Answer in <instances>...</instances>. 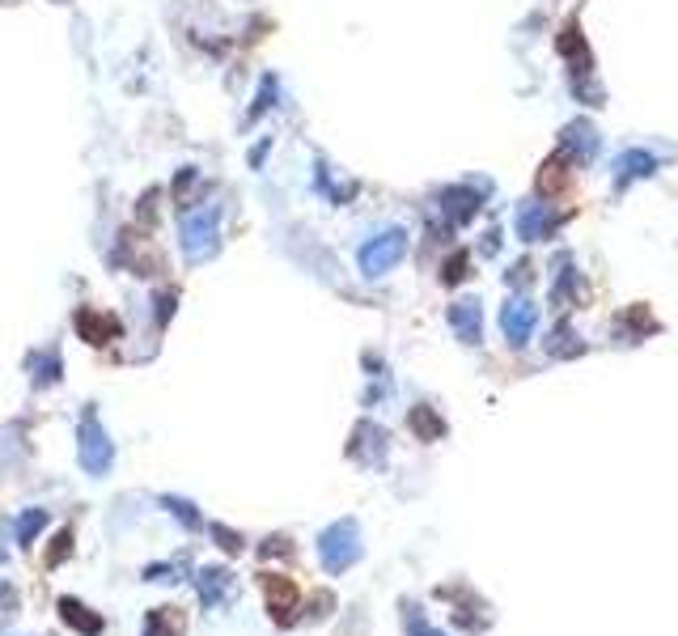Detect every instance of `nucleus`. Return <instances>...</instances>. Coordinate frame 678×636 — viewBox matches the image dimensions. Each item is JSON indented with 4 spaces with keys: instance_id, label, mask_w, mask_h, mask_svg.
<instances>
[{
    "instance_id": "1",
    "label": "nucleus",
    "mask_w": 678,
    "mask_h": 636,
    "mask_svg": "<svg viewBox=\"0 0 678 636\" xmlns=\"http://www.w3.org/2000/svg\"><path fill=\"white\" fill-rule=\"evenodd\" d=\"M178 242H183L187 263H204L217 255L221 246V208L217 204H191L183 208V221H178Z\"/></svg>"
},
{
    "instance_id": "2",
    "label": "nucleus",
    "mask_w": 678,
    "mask_h": 636,
    "mask_svg": "<svg viewBox=\"0 0 678 636\" xmlns=\"http://www.w3.org/2000/svg\"><path fill=\"white\" fill-rule=\"evenodd\" d=\"M77 458H81L85 475H94V480H102V475L111 471V463H115V441H111V433L102 429L94 403L81 408V420H77Z\"/></svg>"
},
{
    "instance_id": "3",
    "label": "nucleus",
    "mask_w": 678,
    "mask_h": 636,
    "mask_svg": "<svg viewBox=\"0 0 678 636\" xmlns=\"http://www.w3.org/2000/svg\"><path fill=\"white\" fill-rule=\"evenodd\" d=\"M560 56H564V64H568V81H573V94L581 98V102H602V90H590V73H594V51H590V43H585V34H581V26L577 22H568L564 30H560Z\"/></svg>"
},
{
    "instance_id": "4",
    "label": "nucleus",
    "mask_w": 678,
    "mask_h": 636,
    "mask_svg": "<svg viewBox=\"0 0 678 636\" xmlns=\"http://www.w3.org/2000/svg\"><path fill=\"white\" fill-rule=\"evenodd\" d=\"M318 560H323V569H327L331 577L348 573L352 564L361 560V526H356L352 518L331 522L323 535H318Z\"/></svg>"
},
{
    "instance_id": "5",
    "label": "nucleus",
    "mask_w": 678,
    "mask_h": 636,
    "mask_svg": "<svg viewBox=\"0 0 678 636\" xmlns=\"http://www.w3.org/2000/svg\"><path fill=\"white\" fill-rule=\"evenodd\" d=\"M403 255H407V234H403V229H382V234H373V238L361 246L356 263H361V276L378 280V276H386L390 268H395Z\"/></svg>"
},
{
    "instance_id": "6",
    "label": "nucleus",
    "mask_w": 678,
    "mask_h": 636,
    "mask_svg": "<svg viewBox=\"0 0 678 636\" xmlns=\"http://www.w3.org/2000/svg\"><path fill=\"white\" fill-rule=\"evenodd\" d=\"M259 586H263V598H267V615H272L280 628L297 624V607H301L297 581L280 577V573H259Z\"/></svg>"
},
{
    "instance_id": "7",
    "label": "nucleus",
    "mask_w": 678,
    "mask_h": 636,
    "mask_svg": "<svg viewBox=\"0 0 678 636\" xmlns=\"http://www.w3.org/2000/svg\"><path fill=\"white\" fill-rule=\"evenodd\" d=\"M560 221H564L560 208H551L547 200H522L517 204V217H513L517 238L522 242H547L560 229Z\"/></svg>"
},
{
    "instance_id": "8",
    "label": "nucleus",
    "mask_w": 678,
    "mask_h": 636,
    "mask_svg": "<svg viewBox=\"0 0 678 636\" xmlns=\"http://www.w3.org/2000/svg\"><path fill=\"white\" fill-rule=\"evenodd\" d=\"M501 327H505V340L513 348H526L534 327H539V310H534L530 297H509L505 310H501Z\"/></svg>"
},
{
    "instance_id": "9",
    "label": "nucleus",
    "mask_w": 678,
    "mask_h": 636,
    "mask_svg": "<svg viewBox=\"0 0 678 636\" xmlns=\"http://www.w3.org/2000/svg\"><path fill=\"white\" fill-rule=\"evenodd\" d=\"M191 581H195V590H200L204 611H221L229 598H234V586H238V577L229 569H221V564H208V569H200Z\"/></svg>"
},
{
    "instance_id": "10",
    "label": "nucleus",
    "mask_w": 678,
    "mask_h": 636,
    "mask_svg": "<svg viewBox=\"0 0 678 636\" xmlns=\"http://www.w3.org/2000/svg\"><path fill=\"white\" fill-rule=\"evenodd\" d=\"M348 458H356L361 467H382L386 458V429L373 420H361L352 429V441H348Z\"/></svg>"
},
{
    "instance_id": "11",
    "label": "nucleus",
    "mask_w": 678,
    "mask_h": 636,
    "mask_svg": "<svg viewBox=\"0 0 678 636\" xmlns=\"http://www.w3.org/2000/svg\"><path fill=\"white\" fill-rule=\"evenodd\" d=\"M73 327H77V335L85 344H94V348H106L111 340H119V318L115 314H106V310H94V306H81L77 314H73Z\"/></svg>"
},
{
    "instance_id": "12",
    "label": "nucleus",
    "mask_w": 678,
    "mask_h": 636,
    "mask_svg": "<svg viewBox=\"0 0 678 636\" xmlns=\"http://www.w3.org/2000/svg\"><path fill=\"white\" fill-rule=\"evenodd\" d=\"M560 140H564V153L573 157V162H581V166H590L594 157H598V149H602V136H598V128H594L590 119H573V123H564Z\"/></svg>"
},
{
    "instance_id": "13",
    "label": "nucleus",
    "mask_w": 678,
    "mask_h": 636,
    "mask_svg": "<svg viewBox=\"0 0 678 636\" xmlns=\"http://www.w3.org/2000/svg\"><path fill=\"white\" fill-rule=\"evenodd\" d=\"M450 327L462 344L471 348L484 344V306H479V297H462V302L450 306Z\"/></svg>"
},
{
    "instance_id": "14",
    "label": "nucleus",
    "mask_w": 678,
    "mask_h": 636,
    "mask_svg": "<svg viewBox=\"0 0 678 636\" xmlns=\"http://www.w3.org/2000/svg\"><path fill=\"white\" fill-rule=\"evenodd\" d=\"M479 208H484V191L479 187H445L441 191V212L450 225H467L479 217Z\"/></svg>"
},
{
    "instance_id": "15",
    "label": "nucleus",
    "mask_w": 678,
    "mask_h": 636,
    "mask_svg": "<svg viewBox=\"0 0 678 636\" xmlns=\"http://www.w3.org/2000/svg\"><path fill=\"white\" fill-rule=\"evenodd\" d=\"M56 611H60L64 628H73L77 636H102V632H106V620H102V615L89 611L81 598H73V594H64L60 603H56Z\"/></svg>"
},
{
    "instance_id": "16",
    "label": "nucleus",
    "mask_w": 678,
    "mask_h": 636,
    "mask_svg": "<svg viewBox=\"0 0 678 636\" xmlns=\"http://www.w3.org/2000/svg\"><path fill=\"white\" fill-rule=\"evenodd\" d=\"M657 170V157L649 149H623L615 157V187H628V183H640V179H649V174Z\"/></svg>"
},
{
    "instance_id": "17",
    "label": "nucleus",
    "mask_w": 678,
    "mask_h": 636,
    "mask_svg": "<svg viewBox=\"0 0 678 636\" xmlns=\"http://www.w3.org/2000/svg\"><path fill=\"white\" fill-rule=\"evenodd\" d=\"M183 632H187L183 607H153V611H145V628H140V636H183Z\"/></svg>"
},
{
    "instance_id": "18",
    "label": "nucleus",
    "mask_w": 678,
    "mask_h": 636,
    "mask_svg": "<svg viewBox=\"0 0 678 636\" xmlns=\"http://www.w3.org/2000/svg\"><path fill=\"white\" fill-rule=\"evenodd\" d=\"M47 509H39V505H30V509H22V514H17V522H13V539H17V547H34V539H39V530L47 526Z\"/></svg>"
},
{
    "instance_id": "19",
    "label": "nucleus",
    "mask_w": 678,
    "mask_h": 636,
    "mask_svg": "<svg viewBox=\"0 0 678 636\" xmlns=\"http://www.w3.org/2000/svg\"><path fill=\"white\" fill-rule=\"evenodd\" d=\"M407 424H412V433L420 437V441H437L441 433H445V420L428 408V403H420V408H412V416H407Z\"/></svg>"
},
{
    "instance_id": "20",
    "label": "nucleus",
    "mask_w": 678,
    "mask_h": 636,
    "mask_svg": "<svg viewBox=\"0 0 678 636\" xmlns=\"http://www.w3.org/2000/svg\"><path fill=\"white\" fill-rule=\"evenodd\" d=\"M568 183V153H556V157H547L543 170H539V191L547 196V191H560Z\"/></svg>"
},
{
    "instance_id": "21",
    "label": "nucleus",
    "mask_w": 678,
    "mask_h": 636,
    "mask_svg": "<svg viewBox=\"0 0 678 636\" xmlns=\"http://www.w3.org/2000/svg\"><path fill=\"white\" fill-rule=\"evenodd\" d=\"M64 378V361H60V348H47L39 361H34V386H56Z\"/></svg>"
},
{
    "instance_id": "22",
    "label": "nucleus",
    "mask_w": 678,
    "mask_h": 636,
    "mask_svg": "<svg viewBox=\"0 0 678 636\" xmlns=\"http://www.w3.org/2000/svg\"><path fill=\"white\" fill-rule=\"evenodd\" d=\"M547 352H551V357H581L585 344L577 340L573 327H556V331H551V340H547Z\"/></svg>"
},
{
    "instance_id": "23",
    "label": "nucleus",
    "mask_w": 678,
    "mask_h": 636,
    "mask_svg": "<svg viewBox=\"0 0 678 636\" xmlns=\"http://www.w3.org/2000/svg\"><path fill=\"white\" fill-rule=\"evenodd\" d=\"M551 297H556V306H573V297H577V272H573V263L560 259V280H556V289H551Z\"/></svg>"
},
{
    "instance_id": "24",
    "label": "nucleus",
    "mask_w": 678,
    "mask_h": 636,
    "mask_svg": "<svg viewBox=\"0 0 678 636\" xmlns=\"http://www.w3.org/2000/svg\"><path fill=\"white\" fill-rule=\"evenodd\" d=\"M162 505L170 509V514L178 518V522H183L187 530H200L204 526V518H200V509H195L187 497H170V492H166V497H162Z\"/></svg>"
},
{
    "instance_id": "25",
    "label": "nucleus",
    "mask_w": 678,
    "mask_h": 636,
    "mask_svg": "<svg viewBox=\"0 0 678 636\" xmlns=\"http://www.w3.org/2000/svg\"><path fill=\"white\" fill-rule=\"evenodd\" d=\"M73 526H64L60 530V535L56 539H51V547H47V556H43V564H47V569H60V564L68 560V556H73Z\"/></svg>"
},
{
    "instance_id": "26",
    "label": "nucleus",
    "mask_w": 678,
    "mask_h": 636,
    "mask_svg": "<svg viewBox=\"0 0 678 636\" xmlns=\"http://www.w3.org/2000/svg\"><path fill=\"white\" fill-rule=\"evenodd\" d=\"M195 187H200V170L183 166V170L174 174V204H178V208H191V191H195Z\"/></svg>"
},
{
    "instance_id": "27",
    "label": "nucleus",
    "mask_w": 678,
    "mask_h": 636,
    "mask_svg": "<svg viewBox=\"0 0 678 636\" xmlns=\"http://www.w3.org/2000/svg\"><path fill=\"white\" fill-rule=\"evenodd\" d=\"M208 535H212V543H217L225 556H238L242 547H246V539L238 535V530H229V526H221V522H212V526H208Z\"/></svg>"
},
{
    "instance_id": "28",
    "label": "nucleus",
    "mask_w": 678,
    "mask_h": 636,
    "mask_svg": "<svg viewBox=\"0 0 678 636\" xmlns=\"http://www.w3.org/2000/svg\"><path fill=\"white\" fill-rule=\"evenodd\" d=\"M183 573H187V556H178L174 564H149L145 573V581H183Z\"/></svg>"
},
{
    "instance_id": "29",
    "label": "nucleus",
    "mask_w": 678,
    "mask_h": 636,
    "mask_svg": "<svg viewBox=\"0 0 678 636\" xmlns=\"http://www.w3.org/2000/svg\"><path fill=\"white\" fill-rule=\"evenodd\" d=\"M403 624H407V636H441V632L420 615L416 603H403Z\"/></svg>"
},
{
    "instance_id": "30",
    "label": "nucleus",
    "mask_w": 678,
    "mask_h": 636,
    "mask_svg": "<svg viewBox=\"0 0 678 636\" xmlns=\"http://www.w3.org/2000/svg\"><path fill=\"white\" fill-rule=\"evenodd\" d=\"M17 611H22V594H17V586H9V581H0V624H13L17 620Z\"/></svg>"
},
{
    "instance_id": "31",
    "label": "nucleus",
    "mask_w": 678,
    "mask_h": 636,
    "mask_svg": "<svg viewBox=\"0 0 678 636\" xmlns=\"http://www.w3.org/2000/svg\"><path fill=\"white\" fill-rule=\"evenodd\" d=\"M272 102H276V77H263V85H259V98H255V106L246 111V123H255L263 111H272Z\"/></svg>"
},
{
    "instance_id": "32",
    "label": "nucleus",
    "mask_w": 678,
    "mask_h": 636,
    "mask_svg": "<svg viewBox=\"0 0 678 636\" xmlns=\"http://www.w3.org/2000/svg\"><path fill=\"white\" fill-rule=\"evenodd\" d=\"M259 556H263V560H272V556H293V543L284 539V535H267V539L259 543Z\"/></svg>"
},
{
    "instance_id": "33",
    "label": "nucleus",
    "mask_w": 678,
    "mask_h": 636,
    "mask_svg": "<svg viewBox=\"0 0 678 636\" xmlns=\"http://www.w3.org/2000/svg\"><path fill=\"white\" fill-rule=\"evenodd\" d=\"M153 306H157V327H166L170 318H174V306H178V293L174 289H166V293H157L153 297Z\"/></svg>"
},
{
    "instance_id": "34",
    "label": "nucleus",
    "mask_w": 678,
    "mask_h": 636,
    "mask_svg": "<svg viewBox=\"0 0 678 636\" xmlns=\"http://www.w3.org/2000/svg\"><path fill=\"white\" fill-rule=\"evenodd\" d=\"M157 196H162V191H157V187H149L145 196H140V204H136V217L145 221V225H153V221H157Z\"/></svg>"
},
{
    "instance_id": "35",
    "label": "nucleus",
    "mask_w": 678,
    "mask_h": 636,
    "mask_svg": "<svg viewBox=\"0 0 678 636\" xmlns=\"http://www.w3.org/2000/svg\"><path fill=\"white\" fill-rule=\"evenodd\" d=\"M467 276V255H454L450 263H445V272H441V280L445 285H458V280Z\"/></svg>"
},
{
    "instance_id": "36",
    "label": "nucleus",
    "mask_w": 678,
    "mask_h": 636,
    "mask_svg": "<svg viewBox=\"0 0 678 636\" xmlns=\"http://www.w3.org/2000/svg\"><path fill=\"white\" fill-rule=\"evenodd\" d=\"M331 607H335V598H331V594H318L310 615H314V620H327V615H331Z\"/></svg>"
},
{
    "instance_id": "37",
    "label": "nucleus",
    "mask_w": 678,
    "mask_h": 636,
    "mask_svg": "<svg viewBox=\"0 0 678 636\" xmlns=\"http://www.w3.org/2000/svg\"><path fill=\"white\" fill-rule=\"evenodd\" d=\"M530 280H534V268H530V263H517V268L509 272V285H530Z\"/></svg>"
}]
</instances>
